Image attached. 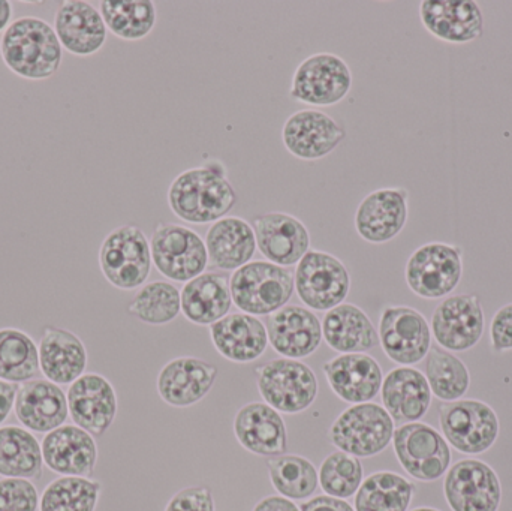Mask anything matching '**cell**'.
I'll return each mask as SVG.
<instances>
[{
	"instance_id": "obj_6",
	"label": "cell",
	"mask_w": 512,
	"mask_h": 511,
	"mask_svg": "<svg viewBox=\"0 0 512 511\" xmlns=\"http://www.w3.org/2000/svg\"><path fill=\"white\" fill-rule=\"evenodd\" d=\"M255 374L259 395L277 413H303L318 398V378L300 360L279 357L258 366Z\"/></svg>"
},
{
	"instance_id": "obj_2",
	"label": "cell",
	"mask_w": 512,
	"mask_h": 511,
	"mask_svg": "<svg viewBox=\"0 0 512 511\" xmlns=\"http://www.w3.org/2000/svg\"><path fill=\"white\" fill-rule=\"evenodd\" d=\"M0 57L17 77L44 81L59 71L63 48L50 23L26 15L12 21L0 36Z\"/></svg>"
},
{
	"instance_id": "obj_48",
	"label": "cell",
	"mask_w": 512,
	"mask_h": 511,
	"mask_svg": "<svg viewBox=\"0 0 512 511\" xmlns=\"http://www.w3.org/2000/svg\"><path fill=\"white\" fill-rule=\"evenodd\" d=\"M252 511H301L288 498L267 497L259 501Z\"/></svg>"
},
{
	"instance_id": "obj_24",
	"label": "cell",
	"mask_w": 512,
	"mask_h": 511,
	"mask_svg": "<svg viewBox=\"0 0 512 511\" xmlns=\"http://www.w3.org/2000/svg\"><path fill=\"white\" fill-rule=\"evenodd\" d=\"M322 372L334 395L351 405L372 402L384 381L378 360L367 353L339 354L324 363Z\"/></svg>"
},
{
	"instance_id": "obj_14",
	"label": "cell",
	"mask_w": 512,
	"mask_h": 511,
	"mask_svg": "<svg viewBox=\"0 0 512 511\" xmlns=\"http://www.w3.org/2000/svg\"><path fill=\"white\" fill-rule=\"evenodd\" d=\"M486 329L483 305L475 294H457L442 300L432 315V336L439 347L454 353L471 350Z\"/></svg>"
},
{
	"instance_id": "obj_10",
	"label": "cell",
	"mask_w": 512,
	"mask_h": 511,
	"mask_svg": "<svg viewBox=\"0 0 512 511\" xmlns=\"http://www.w3.org/2000/svg\"><path fill=\"white\" fill-rule=\"evenodd\" d=\"M294 288L307 309L327 312L345 303L351 275L345 263L333 254L310 249L295 267Z\"/></svg>"
},
{
	"instance_id": "obj_9",
	"label": "cell",
	"mask_w": 512,
	"mask_h": 511,
	"mask_svg": "<svg viewBox=\"0 0 512 511\" xmlns=\"http://www.w3.org/2000/svg\"><path fill=\"white\" fill-rule=\"evenodd\" d=\"M439 426L445 441L463 455H481L492 449L501 429L495 410L478 399L442 404Z\"/></svg>"
},
{
	"instance_id": "obj_11",
	"label": "cell",
	"mask_w": 512,
	"mask_h": 511,
	"mask_svg": "<svg viewBox=\"0 0 512 511\" xmlns=\"http://www.w3.org/2000/svg\"><path fill=\"white\" fill-rule=\"evenodd\" d=\"M462 275V248L444 242H430L415 249L405 267L409 290L426 300L450 296L459 287Z\"/></svg>"
},
{
	"instance_id": "obj_18",
	"label": "cell",
	"mask_w": 512,
	"mask_h": 511,
	"mask_svg": "<svg viewBox=\"0 0 512 511\" xmlns=\"http://www.w3.org/2000/svg\"><path fill=\"white\" fill-rule=\"evenodd\" d=\"M409 216V192L405 188H379L367 194L355 210L358 236L372 245L396 239Z\"/></svg>"
},
{
	"instance_id": "obj_30",
	"label": "cell",
	"mask_w": 512,
	"mask_h": 511,
	"mask_svg": "<svg viewBox=\"0 0 512 511\" xmlns=\"http://www.w3.org/2000/svg\"><path fill=\"white\" fill-rule=\"evenodd\" d=\"M213 347L224 359L248 365L264 356L268 347L267 327L254 315L234 312L210 326Z\"/></svg>"
},
{
	"instance_id": "obj_33",
	"label": "cell",
	"mask_w": 512,
	"mask_h": 511,
	"mask_svg": "<svg viewBox=\"0 0 512 511\" xmlns=\"http://www.w3.org/2000/svg\"><path fill=\"white\" fill-rule=\"evenodd\" d=\"M180 294L183 315L198 326L218 323L230 314L233 306L230 278L225 273L204 272L186 282Z\"/></svg>"
},
{
	"instance_id": "obj_39",
	"label": "cell",
	"mask_w": 512,
	"mask_h": 511,
	"mask_svg": "<svg viewBox=\"0 0 512 511\" xmlns=\"http://www.w3.org/2000/svg\"><path fill=\"white\" fill-rule=\"evenodd\" d=\"M426 378L432 395L444 402L459 401L471 386L468 366L441 347H432L427 354Z\"/></svg>"
},
{
	"instance_id": "obj_41",
	"label": "cell",
	"mask_w": 512,
	"mask_h": 511,
	"mask_svg": "<svg viewBox=\"0 0 512 511\" xmlns=\"http://www.w3.org/2000/svg\"><path fill=\"white\" fill-rule=\"evenodd\" d=\"M102 483L87 477H59L42 492L39 511H96Z\"/></svg>"
},
{
	"instance_id": "obj_49",
	"label": "cell",
	"mask_w": 512,
	"mask_h": 511,
	"mask_svg": "<svg viewBox=\"0 0 512 511\" xmlns=\"http://www.w3.org/2000/svg\"><path fill=\"white\" fill-rule=\"evenodd\" d=\"M14 6L8 0H0V35L11 26Z\"/></svg>"
},
{
	"instance_id": "obj_8",
	"label": "cell",
	"mask_w": 512,
	"mask_h": 511,
	"mask_svg": "<svg viewBox=\"0 0 512 511\" xmlns=\"http://www.w3.org/2000/svg\"><path fill=\"white\" fill-rule=\"evenodd\" d=\"M153 266L164 278L189 282L203 275L209 266L206 242L185 225L161 222L150 239Z\"/></svg>"
},
{
	"instance_id": "obj_42",
	"label": "cell",
	"mask_w": 512,
	"mask_h": 511,
	"mask_svg": "<svg viewBox=\"0 0 512 511\" xmlns=\"http://www.w3.org/2000/svg\"><path fill=\"white\" fill-rule=\"evenodd\" d=\"M318 477L325 494L346 500L357 494L363 483V465L355 456L337 450L324 459Z\"/></svg>"
},
{
	"instance_id": "obj_37",
	"label": "cell",
	"mask_w": 512,
	"mask_h": 511,
	"mask_svg": "<svg viewBox=\"0 0 512 511\" xmlns=\"http://www.w3.org/2000/svg\"><path fill=\"white\" fill-rule=\"evenodd\" d=\"M39 371L38 345L32 336L15 327L0 329V380L24 384Z\"/></svg>"
},
{
	"instance_id": "obj_22",
	"label": "cell",
	"mask_w": 512,
	"mask_h": 511,
	"mask_svg": "<svg viewBox=\"0 0 512 511\" xmlns=\"http://www.w3.org/2000/svg\"><path fill=\"white\" fill-rule=\"evenodd\" d=\"M42 458L48 470L60 477L92 479L98 464L95 437L77 425H63L45 434Z\"/></svg>"
},
{
	"instance_id": "obj_47",
	"label": "cell",
	"mask_w": 512,
	"mask_h": 511,
	"mask_svg": "<svg viewBox=\"0 0 512 511\" xmlns=\"http://www.w3.org/2000/svg\"><path fill=\"white\" fill-rule=\"evenodd\" d=\"M20 386L0 380V426L6 422L14 411L15 399Z\"/></svg>"
},
{
	"instance_id": "obj_50",
	"label": "cell",
	"mask_w": 512,
	"mask_h": 511,
	"mask_svg": "<svg viewBox=\"0 0 512 511\" xmlns=\"http://www.w3.org/2000/svg\"><path fill=\"white\" fill-rule=\"evenodd\" d=\"M412 511H441V510L432 509V507H420V509H415V510H412Z\"/></svg>"
},
{
	"instance_id": "obj_3",
	"label": "cell",
	"mask_w": 512,
	"mask_h": 511,
	"mask_svg": "<svg viewBox=\"0 0 512 511\" xmlns=\"http://www.w3.org/2000/svg\"><path fill=\"white\" fill-rule=\"evenodd\" d=\"M98 261L108 284L117 290H137L152 273L149 239L137 225H120L102 240Z\"/></svg>"
},
{
	"instance_id": "obj_32",
	"label": "cell",
	"mask_w": 512,
	"mask_h": 511,
	"mask_svg": "<svg viewBox=\"0 0 512 511\" xmlns=\"http://www.w3.org/2000/svg\"><path fill=\"white\" fill-rule=\"evenodd\" d=\"M321 323L322 338L337 353H366L379 345L375 324L354 303H342L325 312Z\"/></svg>"
},
{
	"instance_id": "obj_17",
	"label": "cell",
	"mask_w": 512,
	"mask_h": 511,
	"mask_svg": "<svg viewBox=\"0 0 512 511\" xmlns=\"http://www.w3.org/2000/svg\"><path fill=\"white\" fill-rule=\"evenodd\" d=\"M69 416L93 437H102L113 426L119 411V399L113 384L96 372H86L69 386Z\"/></svg>"
},
{
	"instance_id": "obj_7",
	"label": "cell",
	"mask_w": 512,
	"mask_h": 511,
	"mask_svg": "<svg viewBox=\"0 0 512 511\" xmlns=\"http://www.w3.org/2000/svg\"><path fill=\"white\" fill-rule=\"evenodd\" d=\"M354 84V75L345 59L334 53L310 54L292 74L289 96L310 107L340 104Z\"/></svg>"
},
{
	"instance_id": "obj_40",
	"label": "cell",
	"mask_w": 512,
	"mask_h": 511,
	"mask_svg": "<svg viewBox=\"0 0 512 511\" xmlns=\"http://www.w3.org/2000/svg\"><path fill=\"white\" fill-rule=\"evenodd\" d=\"M271 485L280 497L306 500L319 486L318 471L309 459L298 455H280L268 459Z\"/></svg>"
},
{
	"instance_id": "obj_5",
	"label": "cell",
	"mask_w": 512,
	"mask_h": 511,
	"mask_svg": "<svg viewBox=\"0 0 512 511\" xmlns=\"http://www.w3.org/2000/svg\"><path fill=\"white\" fill-rule=\"evenodd\" d=\"M394 420L381 405H351L328 429L331 444L355 458H372L384 452L394 437Z\"/></svg>"
},
{
	"instance_id": "obj_35",
	"label": "cell",
	"mask_w": 512,
	"mask_h": 511,
	"mask_svg": "<svg viewBox=\"0 0 512 511\" xmlns=\"http://www.w3.org/2000/svg\"><path fill=\"white\" fill-rule=\"evenodd\" d=\"M99 11L108 32L128 42L147 38L158 20V9L152 0H102Z\"/></svg>"
},
{
	"instance_id": "obj_31",
	"label": "cell",
	"mask_w": 512,
	"mask_h": 511,
	"mask_svg": "<svg viewBox=\"0 0 512 511\" xmlns=\"http://www.w3.org/2000/svg\"><path fill=\"white\" fill-rule=\"evenodd\" d=\"M204 242L209 263L225 272H236L251 263L256 252L254 227L240 216H225L210 225Z\"/></svg>"
},
{
	"instance_id": "obj_1",
	"label": "cell",
	"mask_w": 512,
	"mask_h": 511,
	"mask_svg": "<svg viewBox=\"0 0 512 511\" xmlns=\"http://www.w3.org/2000/svg\"><path fill=\"white\" fill-rule=\"evenodd\" d=\"M171 212L194 225L215 224L228 216L239 201L224 162L209 161L182 171L167 194Z\"/></svg>"
},
{
	"instance_id": "obj_15",
	"label": "cell",
	"mask_w": 512,
	"mask_h": 511,
	"mask_svg": "<svg viewBox=\"0 0 512 511\" xmlns=\"http://www.w3.org/2000/svg\"><path fill=\"white\" fill-rule=\"evenodd\" d=\"M444 495L453 511H499L501 480L486 462L463 459L447 471Z\"/></svg>"
},
{
	"instance_id": "obj_19",
	"label": "cell",
	"mask_w": 512,
	"mask_h": 511,
	"mask_svg": "<svg viewBox=\"0 0 512 511\" xmlns=\"http://www.w3.org/2000/svg\"><path fill=\"white\" fill-rule=\"evenodd\" d=\"M256 248L270 263L297 266L310 251V233L303 221L286 212H267L252 221Z\"/></svg>"
},
{
	"instance_id": "obj_4",
	"label": "cell",
	"mask_w": 512,
	"mask_h": 511,
	"mask_svg": "<svg viewBox=\"0 0 512 511\" xmlns=\"http://www.w3.org/2000/svg\"><path fill=\"white\" fill-rule=\"evenodd\" d=\"M233 305L243 314L268 317L288 305L294 294V275L270 261H251L230 278Z\"/></svg>"
},
{
	"instance_id": "obj_36",
	"label": "cell",
	"mask_w": 512,
	"mask_h": 511,
	"mask_svg": "<svg viewBox=\"0 0 512 511\" xmlns=\"http://www.w3.org/2000/svg\"><path fill=\"white\" fill-rule=\"evenodd\" d=\"M415 486L400 474L379 471L361 483L355 494V511H408Z\"/></svg>"
},
{
	"instance_id": "obj_38",
	"label": "cell",
	"mask_w": 512,
	"mask_h": 511,
	"mask_svg": "<svg viewBox=\"0 0 512 511\" xmlns=\"http://www.w3.org/2000/svg\"><path fill=\"white\" fill-rule=\"evenodd\" d=\"M182 312V294L167 281L144 284L128 305V314L149 326L173 323Z\"/></svg>"
},
{
	"instance_id": "obj_29",
	"label": "cell",
	"mask_w": 512,
	"mask_h": 511,
	"mask_svg": "<svg viewBox=\"0 0 512 511\" xmlns=\"http://www.w3.org/2000/svg\"><path fill=\"white\" fill-rule=\"evenodd\" d=\"M379 393L391 419L402 425L420 422L432 405L433 395L426 375L412 366L391 369Z\"/></svg>"
},
{
	"instance_id": "obj_34",
	"label": "cell",
	"mask_w": 512,
	"mask_h": 511,
	"mask_svg": "<svg viewBox=\"0 0 512 511\" xmlns=\"http://www.w3.org/2000/svg\"><path fill=\"white\" fill-rule=\"evenodd\" d=\"M44 474L41 443L23 426H0V476L39 480Z\"/></svg>"
},
{
	"instance_id": "obj_16",
	"label": "cell",
	"mask_w": 512,
	"mask_h": 511,
	"mask_svg": "<svg viewBox=\"0 0 512 511\" xmlns=\"http://www.w3.org/2000/svg\"><path fill=\"white\" fill-rule=\"evenodd\" d=\"M345 138V128L330 114L318 108L295 111L283 123V146L301 161L313 162L327 158Z\"/></svg>"
},
{
	"instance_id": "obj_13",
	"label": "cell",
	"mask_w": 512,
	"mask_h": 511,
	"mask_svg": "<svg viewBox=\"0 0 512 511\" xmlns=\"http://www.w3.org/2000/svg\"><path fill=\"white\" fill-rule=\"evenodd\" d=\"M379 345L391 362L414 366L432 348V330L426 317L411 306H387L378 326Z\"/></svg>"
},
{
	"instance_id": "obj_12",
	"label": "cell",
	"mask_w": 512,
	"mask_h": 511,
	"mask_svg": "<svg viewBox=\"0 0 512 511\" xmlns=\"http://www.w3.org/2000/svg\"><path fill=\"white\" fill-rule=\"evenodd\" d=\"M393 446L397 461L412 479L436 482L450 470V444L426 423H408L397 428Z\"/></svg>"
},
{
	"instance_id": "obj_25",
	"label": "cell",
	"mask_w": 512,
	"mask_h": 511,
	"mask_svg": "<svg viewBox=\"0 0 512 511\" xmlns=\"http://www.w3.org/2000/svg\"><path fill=\"white\" fill-rule=\"evenodd\" d=\"M424 29L450 44H468L483 36L484 15L472 0H424L420 3Z\"/></svg>"
},
{
	"instance_id": "obj_28",
	"label": "cell",
	"mask_w": 512,
	"mask_h": 511,
	"mask_svg": "<svg viewBox=\"0 0 512 511\" xmlns=\"http://www.w3.org/2000/svg\"><path fill=\"white\" fill-rule=\"evenodd\" d=\"M14 414L27 431L48 434L68 420V399L57 384L47 380L27 381L18 389Z\"/></svg>"
},
{
	"instance_id": "obj_44",
	"label": "cell",
	"mask_w": 512,
	"mask_h": 511,
	"mask_svg": "<svg viewBox=\"0 0 512 511\" xmlns=\"http://www.w3.org/2000/svg\"><path fill=\"white\" fill-rule=\"evenodd\" d=\"M165 511H215V498L207 486H191L177 492Z\"/></svg>"
},
{
	"instance_id": "obj_45",
	"label": "cell",
	"mask_w": 512,
	"mask_h": 511,
	"mask_svg": "<svg viewBox=\"0 0 512 511\" xmlns=\"http://www.w3.org/2000/svg\"><path fill=\"white\" fill-rule=\"evenodd\" d=\"M490 344L496 353L512 350V303L502 306L490 324Z\"/></svg>"
},
{
	"instance_id": "obj_20",
	"label": "cell",
	"mask_w": 512,
	"mask_h": 511,
	"mask_svg": "<svg viewBox=\"0 0 512 511\" xmlns=\"http://www.w3.org/2000/svg\"><path fill=\"white\" fill-rule=\"evenodd\" d=\"M268 344L280 357L300 360L312 356L322 342L318 315L304 306L286 305L268 315Z\"/></svg>"
},
{
	"instance_id": "obj_27",
	"label": "cell",
	"mask_w": 512,
	"mask_h": 511,
	"mask_svg": "<svg viewBox=\"0 0 512 511\" xmlns=\"http://www.w3.org/2000/svg\"><path fill=\"white\" fill-rule=\"evenodd\" d=\"M234 435L243 449L264 458L285 455L288 431L282 414L265 402H251L237 411Z\"/></svg>"
},
{
	"instance_id": "obj_43",
	"label": "cell",
	"mask_w": 512,
	"mask_h": 511,
	"mask_svg": "<svg viewBox=\"0 0 512 511\" xmlns=\"http://www.w3.org/2000/svg\"><path fill=\"white\" fill-rule=\"evenodd\" d=\"M38 489L27 479L0 480V511H38Z\"/></svg>"
},
{
	"instance_id": "obj_46",
	"label": "cell",
	"mask_w": 512,
	"mask_h": 511,
	"mask_svg": "<svg viewBox=\"0 0 512 511\" xmlns=\"http://www.w3.org/2000/svg\"><path fill=\"white\" fill-rule=\"evenodd\" d=\"M301 511H355L351 504L340 498L321 495L301 504Z\"/></svg>"
},
{
	"instance_id": "obj_23",
	"label": "cell",
	"mask_w": 512,
	"mask_h": 511,
	"mask_svg": "<svg viewBox=\"0 0 512 511\" xmlns=\"http://www.w3.org/2000/svg\"><path fill=\"white\" fill-rule=\"evenodd\" d=\"M53 29L63 50L75 57L95 56L108 38L101 11L86 0L60 3L54 14Z\"/></svg>"
},
{
	"instance_id": "obj_21",
	"label": "cell",
	"mask_w": 512,
	"mask_h": 511,
	"mask_svg": "<svg viewBox=\"0 0 512 511\" xmlns=\"http://www.w3.org/2000/svg\"><path fill=\"white\" fill-rule=\"evenodd\" d=\"M219 371L198 357H176L159 371L156 389L165 404L189 408L203 401L215 386Z\"/></svg>"
},
{
	"instance_id": "obj_26",
	"label": "cell",
	"mask_w": 512,
	"mask_h": 511,
	"mask_svg": "<svg viewBox=\"0 0 512 511\" xmlns=\"http://www.w3.org/2000/svg\"><path fill=\"white\" fill-rule=\"evenodd\" d=\"M39 371L57 386H71L86 374L89 354L80 336L63 327L47 326L38 344Z\"/></svg>"
}]
</instances>
